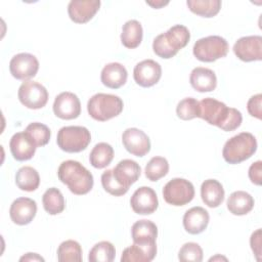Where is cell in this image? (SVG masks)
I'll return each mask as SVG.
<instances>
[{"label":"cell","mask_w":262,"mask_h":262,"mask_svg":"<svg viewBox=\"0 0 262 262\" xmlns=\"http://www.w3.org/2000/svg\"><path fill=\"white\" fill-rule=\"evenodd\" d=\"M228 48V43L224 38L213 35L199 39L193 45L192 52L200 61L213 62L226 56Z\"/></svg>","instance_id":"52a82bcc"},{"label":"cell","mask_w":262,"mask_h":262,"mask_svg":"<svg viewBox=\"0 0 262 262\" xmlns=\"http://www.w3.org/2000/svg\"><path fill=\"white\" fill-rule=\"evenodd\" d=\"M99 7V0H73L68 5V13L74 23L85 24L95 15Z\"/></svg>","instance_id":"e0dca14e"},{"label":"cell","mask_w":262,"mask_h":262,"mask_svg":"<svg viewBox=\"0 0 262 262\" xmlns=\"http://www.w3.org/2000/svg\"><path fill=\"white\" fill-rule=\"evenodd\" d=\"M53 113L62 120L76 119L81 114L80 99L73 92H61L54 99Z\"/></svg>","instance_id":"7c38bea8"},{"label":"cell","mask_w":262,"mask_h":262,"mask_svg":"<svg viewBox=\"0 0 262 262\" xmlns=\"http://www.w3.org/2000/svg\"><path fill=\"white\" fill-rule=\"evenodd\" d=\"M39 70V61L37 57L31 53L15 54L9 62L10 74L17 80L28 81L34 78Z\"/></svg>","instance_id":"30bf717a"},{"label":"cell","mask_w":262,"mask_h":262,"mask_svg":"<svg viewBox=\"0 0 262 262\" xmlns=\"http://www.w3.org/2000/svg\"><path fill=\"white\" fill-rule=\"evenodd\" d=\"M190 39L188 29L183 25H175L166 33L158 35L152 42L154 52L162 58L168 59L184 48Z\"/></svg>","instance_id":"3957f363"},{"label":"cell","mask_w":262,"mask_h":262,"mask_svg":"<svg viewBox=\"0 0 262 262\" xmlns=\"http://www.w3.org/2000/svg\"><path fill=\"white\" fill-rule=\"evenodd\" d=\"M176 114L184 121L199 118V101L193 97L183 98L176 106Z\"/></svg>","instance_id":"d590c367"},{"label":"cell","mask_w":262,"mask_h":262,"mask_svg":"<svg viewBox=\"0 0 262 262\" xmlns=\"http://www.w3.org/2000/svg\"><path fill=\"white\" fill-rule=\"evenodd\" d=\"M114 159V148L106 142L95 144L89 155L90 164L96 169H102L111 164Z\"/></svg>","instance_id":"f1b7e54d"},{"label":"cell","mask_w":262,"mask_h":262,"mask_svg":"<svg viewBox=\"0 0 262 262\" xmlns=\"http://www.w3.org/2000/svg\"><path fill=\"white\" fill-rule=\"evenodd\" d=\"M254 204L253 196L244 190L233 191L227 199L228 211L236 216L246 215L251 212L254 208Z\"/></svg>","instance_id":"484cf974"},{"label":"cell","mask_w":262,"mask_h":262,"mask_svg":"<svg viewBox=\"0 0 262 262\" xmlns=\"http://www.w3.org/2000/svg\"><path fill=\"white\" fill-rule=\"evenodd\" d=\"M162 76V68L152 59H144L138 62L133 70L134 81L141 87L147 88L156 85Z\"/></svg>","instance_id":"9a60e30c"},{"label":"cell","mask_w":262,"mask_h":262,"mask_svg":"<svg viewBox=\"0 0 262 262\" xmlns=\"http://www.w3.org/2000/svg\"><path fill=\"white\" fill-rule=\"evenodd\" d=\"M25 132L29 135L36 146L46 145L49 142L51 136L50 129L46 125L39 122L29 124L25 129Z\"/></svg>","instance_id":"e575fe53"},{"label":"cell","mask_w":262,"mask_h":262,"mask_svg":"<svg viewBox=\"0 0 262 262\" xmlns=\"http://www.w3.org/2000/svg\"><path fill=\"white\" fill-rule=\"evenodd\" d=\"M130 205L136 214L149 215L158 209L159 201L156 191L151 187L141 186L133 192Z\"/></svg>","instance_id":"4fadbf2b"},{"label":"cell","mask_w":262,"mask_h":262,"mask_svg":"<svg viewBox=\"0 0 262 262\" xmlns=\"http://www.w3.org/2000/svg\"><path fill=\"white\" fill-rule=\"evenodd\" d=\"M210 216L207 210L202 207H192L183 216L184 229L190 234L203 232L209 224Z\"/></svg>","instance_id":"d6986e66"},{"label":"cell","mask_w":262,"mask_h":262,"mask_svg":"<svg viewBox=\"0 0 262 262\" xmlns=\"http://www.w3.org/2000/svg\"><path fill=\"white\" fill-rule=\"evenodd\" d=\"M91 141L90 131L83 126H64L57 133L58 147L66 152H80Z\"/></svg>","instance_id":"8992f818"},{"label":"cell","mask_w":262,"mask_h":262,"mask_svg":"<svg viewBox=\"0 0 262 262\" xmlns=\"http://www.w3.org/2000/svg\"><path fill=\"white\" fill-rule=\"evenodd\" d=\"M113 172L116 179L122 185L129 188L130 185L138 180L141 174V168L135 161L125 159L117 164V166L113 169Z\"/></svg>","instance_id":"44dd1931"},{"label":"cell","mask_w":262,"mask_h":262,"mask_svg":"<svg viewBox=\"0 0 262 262\" xmlns=\"http://www.w3.org/2000/svg\"><path fill=\"white\" fill-rule=\"evenodd\" d=\"M224 189L216 179H207L201 185V196L205 205L210 208L219 207L224 201Z\"/></svg>","instance_id":"d4e9b609"},{"label":"cell","mask_w":262,"mask_h":262,"mask_svg":"<svg viewBox=\"0 0 262 262\" xmlns=\"http://www.w3.org/2000/svg\"><path fill=\"white\" fill-rule=\"evenodd\" d=\"M142 27L138 20L130 19L123 25L121 42L126 48L133 49L138 47L142 41Z\"/></svg>","instance_id":"4316f807"},{"label":"cell","mask_w":262,"mask_h":262,"mask_svg":"<svg viewBox=\"0 0 262 262\" xmlns=\"http://www.w3.org/2000/svg\"><path fill=\"white\" fill-rule=\"evenodd\" d=\"M101 184L102 187L104 188L105 191L108 193L115 195V196H120L125 194L129 188L125 187L122 185L115 177L113 169L112 170H106L101 174Z\"/></svg>","instance_id":"8d00e7d4"},{"label":"cell","mask_w":262,"mask_h":262,"mask_svg":"<svg viewBox=\"0 0 262 262\" xmlns=\"http://www.w3.org/2000/svg\"><path fill=\"white\" fill-rule=\"evenodd\" d=\"M19 261H44V258L39 256L36 253H27L19 258Z\"/></svg>","instance_id":"b9f144b4"},{"label":"cell","mask_w":262,"mask_h":262,"mask_svg":"<svg viewBox=\"0 0 262 262\" xmlns=\"http://www.w3.org/2000/svg\"><path fill=\"white\" fill-rule=\"evenodd\" d=\"M15 183L21 190L34 191L40 184L39 173L31 166H24L19 168L15 174Z\"/></svg>","instance_id":"83f0119b"},{"label":"cell","mask_w":262,"mask_h":262,"mask_svg":"<svg viewBox=\"0 0 262 262\" xmlns=\"http://www.w3.org/2000/svg\"><path fill=\"white\" fill-rule=\"evenodd\" d=\"M57 176L71 192L77 195L86 194L93 187V175L78 161L68 160L62 162L58 167Z\"/></svg>","instance_id":"7a4b0ae2"},{"label":"cell","mask_w":262,"mask_h":262,"mask_svg":"<svg viewBox=\"0 0 262 262\" xmlns=\"http://www.w3.org/2000/svg\"><path fill=\"white\" fill-rule=\"evenodd\" d=\"M199 118L205 120L210 125L217 126L223 131L237 129L243 121L242 113L238 110L228 107L224 102L212 97L199 101Z\"/></svg>","instance_id":"6da1fadb"},{"label":"cell","mask_w":262,"mask_h":262,"mask_svg":"<svg viewBox=\"0 0 262 262\" xmlns=\"http://www.w3.org/2000/svg\"><path fill=\"white\" fill-rule=\"evenodd\" d=\"M186 4L189 10L203 17L215 16L221 8L220 0H187Z\"/></svg>","instance_id":"4dcf8cb0"},{"label":"cell","mask_w":262,"mask_h":262,"mask_svg":"<svg viewBox=\"0 0 262 262\" xmlns=\"http://www.w3.org/2000/svg\"><path fill=\"white\" fill-rule=\"evenodd\" d=\"M115 257V246L107 241H102L92 247L89 252L88 260L90 262H112Z\"/></svg>","instance_id":"d6a6232c"},{"label":"cell","mask_w":262,"mask_h":262,"mask_svg":"<svg viewBox=\"0 0 262 262\" xmlns=\"http://www.w3.org/2000/svg\"><path fill=\"white\" fill-rule=\"evenodd\" d=\"M146 4L155 7V8H161L162 6L168 4V1L167 2H164V1H156V2H150V1H146Z\"/></svg>","instance_id":"7bdbcfd3"},{"label":"cell","mask_w":262,"mask_h":262,"mask_svg":"<svg viewBox=\"0 0 262 262\" xmlns=\"http://www.w3.org/2000/svg\"><path fill=\"white\" fill-rule=\"evenodd\" d=\"M131 235L135 244H138V245L156 244V239L158 236V227L150 220H146V219L138 220L132 225Z\"/></svg>","instance_id":"603a6c76"},{"label":"cell","mask_w":262,"mask_h":262,"mask_svg":"<svg viewBox=\"0 0 262 262\" xmlns=\"http://www.w3.org/2000/svg\"><path fill=\"white\" fill-rule=\"evenodd\" d=\"M217 259H223V260H227L226 258H224V257H221V256H216V257H212V258H210V260L209 261H215V260H217Z\"/></svg>","instance_id":"ee69618b"},{"label":"cell","mask_w":262,"mask_h":262,"mask_svg":"<svg viewBox=\"0 0 262 262\" xmlns=\"http://www.w3.org/2000/svg\"><path fill=\"white\" fill-rule=\"evenodd\" d=\"M157 254V245H138L133 244L126 248L121 256L122 262H149L154 260Z\"/></svg>","instance_id":"cb8c5ba5"},{"label":"cell","mask_w":262,"mask_h":262,"mask_svg":"<svg viewBox=\"0 0 262 262\" xmlns=\"http://www.w3.org/2000/svg\"><path fill=\"white\" fill-rule=\"evenodd\" d=\"M261 102H262V95L260 93L253 95L247 103V108L249 114L252 117H255L257 119H261L262 110H261Z\"/></svg>","instance_id":"f35d334b"},{"label":"cell","mask_w":262,"mask_h":262,"mask_svg":"<svg viewBox=\"0 0 262 262\" xmlns=\"http://www.w3.org/2000/svg\"><path fill=\"white\" fill-rule=\"evenodd\" d=\"M18 99L23 105L31 110H39L46 105L48 101V91L40 83L35 81H25L18 88Z\"/></svg>","instance_id":"9c48e42d"},{"label":"cell","mask_w":262,"mask_h":262,"mask_svg":"<svg viewBox=\"0 0 262 262\" xmlns=\"http://www.w3.org/2000/svg\"><path fill=\"white\" fill-rule=\"evenodd\" d=\"M145 176L150 181H158L169 172V163L163 157H154L145 166Z\"/></svg>","instance_id":"836d02e7"},{"label":"cell","mask_w":262,"mask_h":262,"mask_svg":"<svg viewBox=\"0 0 262 262\" xmlns=\"http://www.w3.org/2000/svg\"><path fill=\"white\" fill-rule=\"evenodd\" d=\"M257 150V140L252 133L242 132L228 139L222 156L228 164H238L250 159Z\"/></svg>","instance_id":"277c9868"},{"label":"cell","mask_w":262,"mask_h":262,"mask_svg":"<svg viewBox=\"0 0 262 262\" xmlns=\"http://www.w3.org/2000/svg\"><path fill=\"white\" fill-rule=\"evenodd\" d=\"M250 244L257 260H260V256H261V229L260 228L252 233L250 238Z\"/></svg>","instance_id":"60d3db41"},{"label":"cell","mask_w":262,"mask_h":262,"mask_svg":"<svg viewBox=\"0 0 262 262\" xmlns=\"http://www.w3.org/2000/svg\"><path fill=\"white\" fill-rule=\"evenodd\" d=\"M122 142L128 152L136 157H143L150 150L148 136L138 128H128L122 134Z\"/></svg>","instance_id":"5bb4252c"},{"label":"cell","mask_w":262,"mask_h":262,"mask_svg":"<svg viewBox=\"0 0 262 262\" xmlns=\"http://www.w3.org/2000/svg\"><path fill=\"white\" fill-rule=\"evenodd\" d=\"M178 259L182 262H201L203 260V250L196 243H186L180 248Z\"/></svg>","instance_id":"74e56055"},{"label":"cell","mask_w":262,"mask_h":262,"mask_svg":"<svg viewBox=\"0 0 262 262\" xmlns=\"http://www.w3.org/2000/svg\"><path fill=\"white\" fill-rule=\"evenodd\" d=\"M127 77V70L120 62H111L105 64L100 74L102 84L112 89H118L125 85Z\"/></svg>","instance_id":"ffe728a7"},{"label":"cell","mask_w":262,"mask_h":262,"mask_svg":"<svg viewBox=\"0 0 262 262\" xmlns=\"http://www.w3.org/2000/svg\"><path fill=\"white\" fill-rule=\"evenodd\" d=\"M9 148L12 157L16 161L23 162L33 158L37 146L29 137V135L24 131L13 134L9 142Z\"/></svg>","instance_id":"ac0fdd59"},{"label":"cell","mask_w":262,"mask_h":262,"mask_svg":"<svg viewBox=\"0 0 262 262\" xmlns=\"http://www.w3.org/2000/svg\"><path fill=\"white\" fill-rule=\"evenodd\" d=\"M194 187L192 183L184 178H173L163 188V198L172 206H184L192 201Z\"/></svg>","instance_id":"ba28073f"},{"label":"cell","mask_w":262,"mask_h":262,"mask_svg":"<svg viewBox=\"0 0 262 262\" xmlns=\"http://www.w3.org/2000/svg\"><path fill=\"white\" fill-rule=\"evenodd\" d=\"M261 171H262V162L261 161H257V162L253 163L249 168V178L256 185L261 184V180H262V172Z\"/></svg>","instance_id":"ab89813d"},{"label":"cell","mask_w":262,"mask_h":262,"mask_svg":"<svg viewBox=\"0 0 262 262\" xmlns=\"http://www.w3.org/2000/svg\"><path fill=\"white\" fill-rule=\"evenodd\" d=\"M57 260L59 262L82 261V248L80 244L73 239L62 242L57 249Z\"/></svg>","instance_id":"1f68e13d"},{"label":"cell","mask_w":262,"mask_h":262,"mask_svg":"<svg viewBox=\"0 0 262 262\" xmlns=\"http://www.w3.org/2000/svg\"><path fill=\"white\" fill-rule=\"evenodd\" d=\"M189 82L192 88L199 92H211L217 86V77L212 70L196 67L190 73Z\"/></svg>","instance_id":"7402d4cb"},{"label":"cell","mask_w":262,"mask_h":262,"mask_svg":"<svg viewBox=\"0 0 262 262\" xmlns=\"http://www.w3.org/2000/svg\"><path fill=\"white\" fill-rule=\"evenodd\" d=\"M42 203L44 210L50 215H57L64 210L66 202L61 191L56 187L48 188L43 196Z\"/></svg>","instance_id":"f546056e"},{"label":"cell","mask_w":262,"mask_h":262,"mask_svg":"<svg viewBox=\"0 0 262 262\" xmlns=\"http://www.w3.org/2000/svg\"><path fill=\"white\" fill-rule=\"evenodd\" d=\"M123 107V100L118 95L107 93L94 94L87 103L89 116L99 122H105L119 116Z\"/></svg>","instance_id":"5b68a950"},{"label":"cell","mask_w":262,"mask_h":262,"mask_svg":"<svg viewBox=\"0 0 262 262\" xmlns=\"http://www.w3.org/2000/svg\"><path fill=\"white\" fill-rule=\"evenodd\" d=\"M37 213V204L30 198L14 200L9 209L10 219L17 225H27L33 221Z\"/></svg>","instance_id":"2e32d148"},{"label":"cell","mask_w":262,"mask_h":262,"mask_svg":"<svg viewBox=\"0 0 262 262\" xmlns=\"http://www.w3.org/2000/svg\"><path fill=\"white\" fill-rule=\"evenodd\" d=\"M233 52L243 61H256L262 59V37L258 35L246 36L236 40Z\"/></svg>","instance_id":"8fae6325"}]
</instances>
